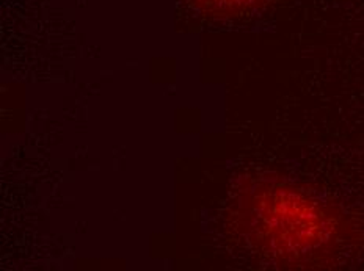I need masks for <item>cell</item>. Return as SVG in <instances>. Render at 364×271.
Masks as SVG:
<instances>
[{
    "label": "cell",
    "mask_w": 364,
    "mask_h": 271,
    "mask_svg": "<svg viewBox=\"0 0 364 271\" xmlns=\"http://www.w3.org/2000/svg\"><path fill=\"white\" fill-rule=\"evenodd\" d=\"M239 206L248 242L278 268L335 265L363 240L360 226L336 202L282 177L253 180Z\"/></svg>",
    "instance_id": "1"
},
{
    "label": "cell",
    "mask_w": 364,
    "mask_h": 271,
    "mask_svg": "<svg viewBox=\"0 0 364 271\" xmlns=\"http://www.w3.org/2000/svg\"><path fill=\"white\" fill-rule=\"evenodd\" d=\"M270 0H193L200 10L223 18L244 16L262 10Z\"/></svg>",
    "instance_id": "2"
}]
</instances>
